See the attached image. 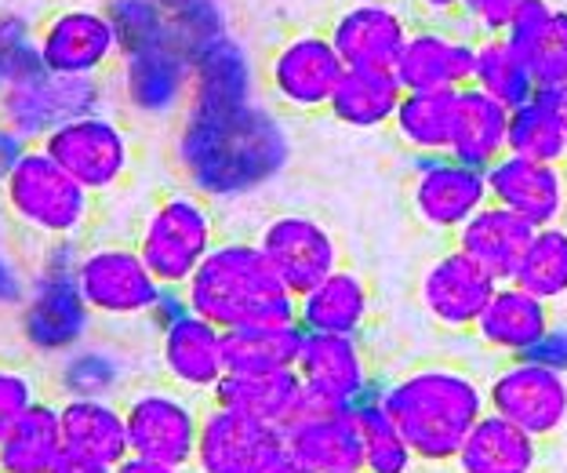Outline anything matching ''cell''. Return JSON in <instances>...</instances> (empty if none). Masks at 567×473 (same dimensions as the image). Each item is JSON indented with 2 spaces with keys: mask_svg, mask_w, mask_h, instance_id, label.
<instances>
[{
  "mask_svg": "<svg viewBox=\"0 0 567 473\" xmlns=\"http://www.w3.org/2000/svg\"><path fill=\"white\" fill-rule=\"evenodd\" d=\"M549 328H553L549 302L532 296V291H524L517 280H502L492 302L484 306L473 336L481 339L484 350L513 361V357L532 353L538 342L549 336Z\"/></svg>",
  "mask_w": 567,
  "mask_h": 473,
  "instance_id": "d4e9b609",
  "label": "cell"
},
{
  "mask_svg": "<svg viewBox=\"0 0 567 473\" xmlns=\"http://www.w3.org/2000/svg\"><path fill=\"white\" fill-rule=\"evenodd\" d=\"M498 280L476 266L466 251L447 248L422 266L415 299L422 313L444 331H473L484 306L492 302Z\"/></svg>",
  "mask_w": 567,
  "mask_h": 473,
  "instance_id": "d6986e66",
  "label": "cell"
},
{
  "mask_svg": "<svg viewBox=\"0 0 567 473\" xmlns=\"http://www.w3.org/2000/svg\"><path fill=\"white\" fill-rule=\"evenodd\" d=\"M557 0H520V8L513 11V19L506 25V37L517 44L524 55H532L535 44L549 33L553 19H557Z\"/></svg>",
  "mask_w": 567,
  "mask_h": 473,
  "instance_id": "f6af8a7d",
  "label": "cell"
},
{
  "mask_svg": "<svg viewBox=\"0 0 567 473\" xmlns=\"http://www.w3.org/2000/svg\"><path fill=\"white\" fill-rule=\"evenodd\" d=\"M476 37L458 22H415L396 59V76L404 92H433V88H466L473 76Z\"/></svg>",
  "mask_w": 567,
  "mask_h": 473,
  "instance_id": "603a6c76",
  "label": "cell"
},
{
  "mask_svg": "<svg viewBox=\"0 0 567 473\" xmlns=\"http://www.w3.org/2000/svg\"><path fill=\"white\" fill-rule=\"evenodd\" d=\"M306 398L339 404V408H357L360 401L375 398L371 387V368L368 353L353 336H320V331H306L299 361H295Z\"/></svg>",
  "mask_w": 567,
  "mask_h": 473,
  "instance_id": "7402d4cb",
  "label": "cell"
},
{
  "mask_svg": "<svg viewBox=\"0 0 567 473\" xmlns=\"http://www.w3.org/2000/svg\"><path fill=\"white\" fill-rule=\"evenodd\" d=\"M266 473H313V470H306L302 463H299V459H295V455H288V452H284L280 459H277V463L274 466H269Z\"/></svg>",
  "mask_w": 567,
  "mask_h": 473,
  "instance_id": "db71d44e",
  "label": "cell"
},
{
  "mask_svg": "<svg viewBox=\"0 0 567 473\" xmlns=\"http://www.w3.org/2000/svg\"><path fill=\"white\" fill-rule=\"evenodd\" d=\"M411 25L404 0H350L331 19L328 37L350 70H396Z\"/></svg>",
  "mask_w": 567,
  "mask_h": 473,
  "instance_id": "ac0fdd59",
  "label": "cell"
},
{
  "mask_svg": "<svg viewBox=\"0 0 567 473\" xmlns=\"http://www.w3.org/2000/svg\"><path fill=\"white\" fill-rule=\"evenodd\" d=\"M135 364L121 347L113 342L87 339L59 361H51V387H55L59 401L66 398H106L121 401L132 390Z\"/></svg>",
  "mask_w": 567,
  "mask_h": 473,
  "instance_id": "4316f807",
  "label": "cell"
},
{
  "mask_svg": "<svg viewBox=\"0 0 567 473\" xmlns=\"http://www.w3.org/2000/svg\"><path fill=\"white\" fill-rule=\"evenodd\" d=\"M462 88H433V92H404L393 113V138L411 157H447L455 132V106Z\"/></svg>",
  "mask_w": 567,
  "mask_h": 473,
  "instance_id": "836d02e7",
  "label": "cell"
},
{
  "mask_svg": "<svg viewBox=\"0 0 567 473\" xmlns=\"http://www.w3.org/2000/svg\"><path fill=\"white\" fill-rule=\"evenodd\" d=\"M183 296L193 313L223 331L295 321L299 310V299L269 266L262 248L240 237L218 240L197 274L186 280Z\"/></svg>",
  "mask_w": 567,
  "mask_h": 473,
  "instance_id": "3957f363",
  "label": "cell"
},
{
  "mask_svg": "<svg viewBox=\"0 0 567 473\" xmlns=\"http://www.w3.org/2000/svg\"><path fill=\"white\" fill-rule=\"evenodd\" d=\"M30 146L33 143H25V138L16 132V127L0 121V178H4L11 168H16V164L22 161V153L30 150Z\"/></svg>",
  "mask_w": 567,
  "mask_h": 473,
  "instance_id": "f907efd6",
  "label": "cell"
},
{
  "mask_svg": "<svg viewBox=\"0 0 567 473\" xmlns=\"http://www.w3.org/2000/svg\"><path fill=\"white\" fill-rule=\"evenodd\" d=\"M382 412L393 419L419 463H455L462 441L487 412V390L458 364H419L379 387Z\"/></svg>",
  "mask_w": 567,
  "mask_h": 473,
  "instance_id": "7a4b0ae2",
  "label": "cell"
},
{
  "mask_svg": "<svg viewBox=\"0 0 567 473\" xmlns=\"http://www.w3.org/2000/svg\"><path fill=\"white\" fill-rule=\"evenodd\" d=\"M99 197L51 157L44 146H30L22 161L0 178V204H4L11 229L22 237L48 245V240H84L95 219Z\"/></svg>",
  "mask_w": 567,
  "mask_h": 473,
  "instance_id": "277c9868",
  "label": "cell"
},
{
  "mask_svg": "<svg viewBox=\"0 0 567 473\" xmlns=\"http://www.w3.org/2000/svg\"><path fill=\"white\" fill-rule=\"evenodd\" d=\"M117 33L121 55L172 41V11L161 0H102Z\"/></svg>",
  "mask_w": 567,
  "mask_h": 473,
  "instance_id": "60d3db41",
  "label": "cell"
},
{
  "mask_svg": "<svg viewBox=\"0 0 567 473\" xmlns=\"http://www.w3.org/2000/svg\"><path fill=\"white\" fill-rule=\"evenodd\" d=\"M127 423V449L167 466H193L204 404L172 382H142L121 398Z\"/></svg>",
  "mask_w": 567,
  "mask_h": 473,
  "instance_id": "8992f818",
  "label": "cell"
},
{
  "mask_svg": "<svg viewBox=\"0 0 567 473\" xmlns=\"http://www.w3.org/2000/svg\"><path fill=\"white\" fill-rule=\"evenodd\" d=\"M487 412L517 423L538 441L567 430V372L538 357H513L484 382Z\"/></svg>",
  "mask_w": 567,
  "mask_h": 473,
  "instance_id": "8fae6325",
  "label": "cell"
},
{
  "mask_svg": "<svg viewBox=\"0 0 567 473\" xmlns=\"http://www.w3.org/2000/svg\"><path fill=\"white\" fill-rule=\"evenodd\" d=\"M404 99V84L393 70H350L346 66L339 88L328 102L334 124L353 132H379L393 124V113Z\"/></svg>",
  "mask_w": 567,
  "mask_h": 473,
  "instance_id": "d6a6232c",
  "label": "cell"
},
{
  "mask_svg": "<svg viewBox=\"0 0 567 473\" xmlns=\"http://www.w3.org/2000/svg\"><path fill=\"white\" fill-rule=\"evenodd\" d=\"M37 48L51 73L66 76H110L121 62V44L106 8L92 0L59 4L37 25Z\"/></svg>",
  "mask_w": 567,
  "mask_h": 473,
  "instance_id": "7c38bea8",
  "label": "cell"
},
{
  "mask_svg": "<svg viewBox=\"0 0 567 473\" xmlns=\"http://www.w3.org/2000/svg\"><path fill=\"white\" fill-rule=\"evenodd\" d=\"M132 245L164 288H186V280L218 245V223L208 197H200L197 189H172L157 197L142 215Z\"/></svg>",
  "mask_w": 567,
  "mask_h": 473,
  "instance_id": "5b68a950",
  "label": "cell"
},
{
  "mask_svg": "<svg viewBox=\"0 0 567 473\" xmlns=\"http://www.w3.org/2000/svg\"><path fill=\"white\" fill-rule=\"evenodd\" d=\"M527 62H532L538 88H549V92H564L567 88V4L557 8L549 33L535 44Z\"/></svg>",
  "mask_w": 567,
  "mask_h": 473,
  "instance_id": "ee69618b",
  "label": "cell"
},
{
  "mask_svg": "<svg viewBox=\"0 0 567 473\" xmlns=\"http://www.w3.org/2000/svg\"><path fill=\"white\" fill-rule=\"evenodd\" d=\"M564 102H567V88H564Z\"/></svg>",
  "mask_w": 567,
  "mask_h": 473,
  "instance_id": "9f6ffc18",
  "label": "cell"
},
{
  "mask_svg": "<svg viewBox=\"0 0 567 473\" xmlns=\"http://www.w3.org/2000/svg\"><path fill=\"white\" fill-rule=\"evenodd\" d=\"M513 280L543 302L567 299V226L564 223L535 229L532 245H527L520 270Z\"/></svg>",
  "mask_w": 567,
  "mask_h": 473,
  "instance_id": "f35d334b",
  "label": "cell"
},
{
  "mask_svg": "<svg viewBox=\"0 0 567 473\" xmlns=\"http://www.w3.org/2000/svg\"><path fill=\"white\" fill-rule=\"evenodd\" d=\"M41 146L95 197L117 194L135 172V135L110 110L62 124Z\"/></svg>",
  "mask_w": 567,
  "mask_h": 473,
  "instance_id": "9c48e42d",
  "label": "cell"
},
{
  "mask_svg": "<svg viewBox=\"0 0 567 473\" xmlns=\"http://www.w3.org/2000/svg\"><path fill=\"white\" fill-rule=\"evenodd\" d=\"M371 310H375V296H371L364 274L350 270V266H339L320 285L309 288L306 296H299L295 321L306 331H320V336L360 339L364 328L371 325Z\"/></svg>",
  "mask_w": 567,
  "mask_h": 473,
  "instance_id": "484cf974",
  "label": "cell"
},
{
  "mask_svg": "<svg viewBox=\"0 0 567 473\" xmlns=\"http://www.w3.org/2000/svg\"><path fill=\"white\" fill-rule=\"evenodd\" d=\"M113 95L142 121H167L193 95V62L175 41L121 55L113 70Z\"/></svg>",
  "mask_w": 567,
  "mask_h": 473,
  "instance_id": "9a60e30c",
  "label": "cell"
},
{
  "mask_svg": "<svg viewBox=\"0 0 567 473\" xmlns=\"http://www.w3.org/2000/svg\"><path fill=\"white\" fill-rule=\"evenodd\" d=\"M55 473H113V466L87 463V459H73V455H66V459H62V466H59Z\"/></svg>",
  "mask_w": 567,
  "mask_h": 473,
  "instance_id": "f5cc1de1",
  "label": "cell"
},
{
  "mask_svg": "<svg viewBox=\"0 0 567 473\" xmlns=\"http://www.w3.org/2000/svg\"><path fill=\"white\" fill-rule=\"evenodd\" d=\"M113 473H186L183 466H167V463H157V459H142V455H127L121 459Z\"/></svg>",
  "mask_w": 567,
  "mask_h": 473,
  "instance_id": "816d5d0a",
  "label": "cell"
},
{
  "mask_svg": "<svg viewBox=\"0 0 567 473\" xmlns=\"http://www.w3.org/2000/svg\"><path fill=\"white\" fill-rule=\"evenodd\" d=\"M41 401V382L25 364L0 361V441L16 430L19 419Z\"/></svg>",
  "mask_w": 567,
  "mask_h": 473,
  "instance_id": "7bdbcfd3",
  "label": "cell"
},
{
  "mask_svg": "<svg viewBox=\"0 0 567 473\" xmlns=\"http://www.w3.org/2000/svg\"><path fill=\"white\" fill-rule=\"evenodd\" d=\"M161 4H164L167 11H178V8H186V4H193V0H161Z\"/></svg>",
  "mask_w": 567,
  "mask_h": 473,
  "instance_id": "11a10c76",
  "label": "cell"
},
{
  "mask_svg": "<svg viewBox=\"0 0 567 473\" xmlns=\"http://www.w3.org/2000/svg\"><path fill=\"white\" fill-rule=\"evenodd\" d=\"M487 194L535 229L553 226L567 212V168L506 153L487 168Z\"/></svg>",
  "mask_w": 567,
  "mask_h": 473,
  "instance_id": "cb8c5ba5",
  "label": "cell"
},
{
  "mask_svg": "<svg viewBox=\"0 0 567 473\" xmlns=\"http://www.w3.org/2000/svg\"><path fill=\"white\" fill-rule=\"evenodd\" d=\"M302 398H306V387L295 368H269V372H240V368H229V372L218 379V387L212 390L208 401L284 426L299 412Z\"/></svg>",
  "mask_w": 567,
  "mask_h": 473,
  "instance_id": "f546056e",
  "label": "cell"
},
{
  "mask_svg": "<svg viewBox=\"0 0 567 473\" xmlns=\"http://www.w3.org/2000/svg\"><path fill=\"white\" fill-rule=\"evenodd\" d=\"M527 357H538V361H546L553 368H560V372H567V328H549V336L538 342Z\"/></svg>",
  "mask_w": 567,
  "mask_h": 473,
  "instance_id": "681fc988",
  "label": "cell"
},
{
  "mask_svg": "<svg viewBox=\"0 0 567 473\" xmlns=\"http://www.w3.org/2000/svg\"><path fill=\"white\" fill-rule=\"evenodd\" d=\"M16 234V229H11ZM30 270L22 266V259L11 248V237L0 234V313L4 310H19L25 291H30Z\"/></svg>",
  "mask_w": 567,
  "mask_h": 473,
  "instance_id": "7dc6e473",
  "label": "cell"
},
{
  "mask_svg": "<svg viewBox=\"0 0 567 473\" xmlns=\"http://www.w3.org/2000/svg\"><path fill=\"white\" fill-rule=\"evenodd\" d=\"M76 288L92 306L95 321H146L161 302L164 285L127 240H92L73 270Z\"/></svg>",
  "mask_w": 567,
  "mask_h": 473,
  "instance_id": "52a82bcc",
  "label": "cell"
},
{
  "mask_svg": "<svg viewBox=\"0 0 567 473\" xmlns=\"http://www.w3.org/2000/svg\"><path fill=\"white\" fill-rule=\"evenodd\" d=\"M306 328L299 321L251 325L226 331V361L240 372H269V368H295L302 350Z\"/></svg>",
  "mask_w": 567,
  "mask_h": 473,
  "instance_id": "74e56055",
  "label": "cell"
},
{
  "mask_svg": "<svg viewBox=\"0 0 567 473\" xmlns=\"http://www.w3.org/2000/svg\"><path fill=\"white\" fill-rule=\"evenodd\" d=\"M288 452L284 449V430L266 419L234 412L208 401L200 419L197 452L193 466L197 473H266L277 459Z\"/></svg>",
  "mask_w": 567,
  "mask_h": 473,
  "instance_id": "5bb4252c",
  "label": "cell"
},
{
  "mask_svg": "<svg viewBox=\"0 0 567 473\" xmlns=\"http://www.w3.org/2000/svg\"><path fill=\"white\" fill-rule=\"evenodd\" d=\"M157 368L164 382L193 393V398H212L218 379L229 372L226 361V331L204 321L200 313L186 310L178 321L157 331Z\"/></svg>",
  "mask_w": 567,
  "mask_h": 473,
  "instance_id": "44dd1931",
  "label": "cell"
},
{
  "mask_svg": "<svg viewBox=\"0 0 567 473\" xmlns=\"http://www.w3.org/2000/svg\"><path fill=\"white\" fill-rule=\"evenodd\" d=\"M280 135L269 117L248 106H189L175 135V161L200 197H237L266 183L280 164Z\"/></svg>",
  "mask_w": 567,
  "mask_h": 473,
  "instance_id": "6da1fadb",
  "label": "cell"
},
{
  "mask_svg": "<svg viewBox=\"0 0 567 473\" xmlns=\"http://www.w3.org/2000/svg\"><path fill=\"white\" fill-rule=\"evenodd\" d=\"M487 200L492 194H487L484 168H470L455 157H419L408 186V204L430 234L455 237Z\"/></svg>",
  "mask_w": 567,
  "mask_h": 473,
  "instance_id": "e0dca14e",
  "label": "cell"
},
{
  "mask_svg": "<svg viewBox=\"0 0 567 473\" xmlns=\"http://www.w3.org/2000/svg\"><path fill=\"white\" fill-rule=\"evenodd\" d=\"M506 153H509V106H502L498 99L481 92V88L466 84L458 92L455 132H451L447 157L487 172Z\"/></svg>",
  "mask_w": 567,
  "mask_h": 473,
  "instance_id": "4dcf8cb0",
  "label": "cell"
},
{
  "mask_svg": "<svg viewBox=\"0 0 567 473\" xmlns=\"http://www.w3.org/2000/svg\"><path fill=\"white\" fill-rule=\"evenodd\" d=\"M92 328L95 313L70 274L33 270L30 291L16 310V331L25 350L41 361H59L62 353L92 339Z\"/></svg>",
  "mask_w": 567,
  "mask_h": 473,
  "instance_id": "30bf717a",
  "label": "cell"
},
{
  "mask_svg": "<svg viewBox=\"0 0 567 473\" xmlns=\"http://www.w3.org/2000/svg\"><path fill=\"white\" fill-rule=\"evenodd\" d=\"M66 459L59 401H37L0 441V473H55Z\"/></svg>",
  "mask_w": 567,
  "mask_h": 473,
  "instance_id": "e575fe53",
  "label": "cell"
},
{
  "mask_svg": "<svg viewBox=\"0 0 567 473\" xmlns=\"http://www.w3.org/2000/svg\"><path fill=\"white\" fill-rule=\"evenodd\" d=\"M509 153L546 164H567V102L564 92H538L509 110Z\"/></svg>",
  "mask_w": 567,
  "mask_h": 473,
  "instance_id": "d590c367",
  "label": "cell"
},
{
  "mask_svg": "<svg viewBox=\"0 0 567 473\" xmlns=\"http://www.w3.org/2000/svg\"><path fill=\"white\" fill-rule=\"evenodd\" d=\"M269 266L280 274L291 296L299 299L309 288L320 285L328 274L342 266V245L334 229L306 212H280L274 215L255 237Z\"/></svg>",
  "mask_w": 567,
  "mask_h": 473,
  "instance_id": "2e32d148",
  "label": "cell"
},
{
  "mask_svg": "<svg viewBox=\"0 0 567 473\" xmlns=\"http://www.w3.org/2000/svg\"><path fill=\"white\" fill-rule=\"evenodd\" d=\"M473 88H481L492 99H498L502 106L517 110L520 102H527L535 92V73L527 55L509 41L506 33H492V37H476L473 48Z\"/></svg>",
  "mask_w": 567,
  "mask_h": 473,
  "instance_id": "8d00e7d4",
  "label": "cell"
},
{
  "mask_svg": "<svg viewBox=\"0 0 567 473\" xmlns=\"http://www.w3.org/2000/svg\"><path fill=\"white\" fill-rule=\"evenodd\" d=\"M357 473H364V470H357Z\"/></svg>",
  "mask_w": 567,
  "mask_h": 473,
  "instance_id": "6f0895ef",
  "label": "cell"
},
{
  "mask_svg": "<svg viewBox=\"0 0 567 473\" xmlns=\"http://www.w3.org/2000/svg\"><path fill=\"white\" fill-rule=\"evenodd\" d=\"M37 70H44L41 48H37V25L25 16L4 11L0 16V99Z\"/></svg>",
  "mask_w": 567,
  "mask_h": 473,
  "instance_id": "b9f144b4",
  "label": "cell"
},
{
  "mask_svg": "<svg viewBox=\"0 0 567 473\" xmlns=\"http://www.w3.org/2000/svg\"><path fill=\"white\" fill-rule=\"evenodd\" d=\"M357 430H360V459H364V473H411L415 470V452L393 426V419L382 412L379 393L353 408Z\"/></svg>",
  "mask_w": 567,
  "mask_h": 473,
  "instance_id": "ab89813d",
  "label": "cell"
},
{
  "mask_svg": "<svg viewBox=\"0 0 567 473\" xmlns=\"http://www.w3.org/2000/svg\"><path fill=\"white\" fill-rule=\"evenodd\" d=\"M532 237H535L532 223H524L520 215H513L509 208H502V204L487 200L484 208L455 234V248L466 251L476 266H484V270L502 285V280L517 277Z\"/></svg>",
  "mask_w": 567,
  "mask_h": 473,
  "instance_id": "83f0119b",
  "label": "cell"
},
{
  "mask_svg": "<svg viewBox=\"0 0 567 473\" xmlns=\"http://www.w3.org/2000/svg\"><path fill=\"white\" fill-rule=\"evenodd\" d=\"M517 8H520V0H466V4H462L458 25L462 30H470L473 37L506 33V25H509Z\"/></svg>",
  "mask_w": 567,
  "mask_h": 473,
  "instance_id": "bcb514c9",
  "label": "cell"
},
{
  "mask_svg": "<svg viewBox=\"0 0 567 473\" xmlns=\"http://www.w3.org/2000/svg\"><path fill=\"white\" fill-rule=\"evenodd\" d=\"M346 73L342 55L334 51L328 30L288 33L266 62V88L277 106L291 113L328 110Z\"/></svg>",
  "mask_w": 567,
  "mask_h": 473,
  "instance_id": "4fadbf2b",
  "label": "cell"
},
{
  "mask_svg": "<svg viewBox=\"0 0 567 473\" xmlns=\"http://www.w3.org/2000/svg\"><path fill=\"white\" fill-rule=\"evenodd\" d=\"M110 99H113L110 76H66V73L37 70L0 99V121L16 127L25 143L41 146L62 124L87 117V113L110 110Z\"/></svg>",
  "mask_w": 567,
  "mask_h": 473,
  "instance_id": "ba28073f",
  "label": "cell"
},
{
  "mask_svg": "<svg viewBox=\"0 0 567 473\" xmlns=\"http://www.w3.org/2000/svg\"><path fill=\"white\" fill-rule=\"evenodd\" d=\"M284 430V449L313 473H357L364 470L360 459V430L353 408L324 404L302 398Z\"/></svg>",
  "mask_w": 567,
  "mask_h": 473,
  "instance_id": "ffe728a7",
  "label": "cell"
},
{
  "mask_svg": "<svg viewBox=\"0 0 567 473\" xmlns=\"http://www.w3.org/2000/svg\"><path fill=\"white\" fill-rule=\"evenodd\" d=\"M466 0H404L415 22H458Z\"/></svg>",
  "mask_w": 567,
  "mask_h": 473,
  "instance_id": "c3c4849f",
  "label": "cell"
},
{
  "mask_svg": "<svg viewBox=\"0 0 567 473\" xmlns=\"http://www.w3.org/2000/svg\"><path fill=\"white\" fill-rule=\"evenodd\" d=\"M59 419H62L66 455L87 459V463H102V466H117L121 459L132 455L121 401L66 398V401H59Z\"/></svg>",
  "mask_w": 567,
  "mask_h": 473,
  "instance_id": "f1b7e54d",
  "label": "cell"
},
{
  "mask_svg": "<svg viewBox=\"0 0 567 473\" xmlns=\"http://www.w3.org/2000/svg\"><path fill=\"white\" fill-rule=\"evenodd\" d=\"M543 441L495 412H484L455 455L458 473H535Z\"/></svg>",
  "mask_w": 567,
  "mask_h": 473,
  "instance_id": "1f68e13d",
  "label": "cell"
}]
</instances>
